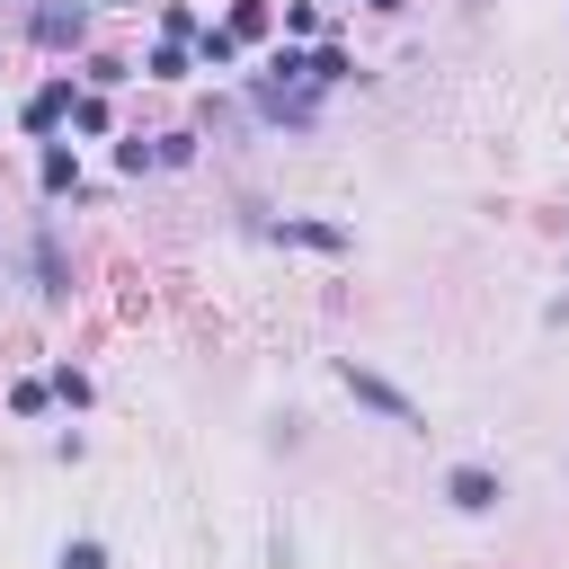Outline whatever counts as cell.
Segmentation results:
<instances>
[{"instance_id": "6da1fadb", "label": "cell", "mask_w": 569, "mask_h": 569, "mask_svg": "<svg viewBox=\"0 0 569 569\" xmlns=\"http://www.w3.org/2000/svg\"><path fill=\"white\" fill-rule=\"evenodd\" d=\"M338 382H347V391H356V400H365L373 418H391V427H409V436H427V409H418V400H409V391H400L391 373H373V365H356V356H338Z\"/></svg>"}, {"instance_id": "7a4b0ae2", "label": "cell", "mask_w": 569, "mask_h": 569, "mask_svg": "<svg viewBox=\"0 0 569 569\" xmlns=\"http://www.w3.org/2000/svg\"><path fill=\"white\" fill-rule=\"evenodd\" d=\"M445 498H453L462 516H489V507L507 498V480H498L489 462H453V471H445Z\"/></svg>"}, {"instance_id": "3957f363", "label": "cell", "mask_w": 569, "mask_h": 569, "mask_svg": "<svg viewBox=\"0 0 569 569\" xmlns=\"http://www.w3.org/2000/svg\"><path fill=\"white\" fill-rule=\"evenodd\" d=\"M80 36H89V9H80V0H44V9H36V44H53V53H71Z\"/></svg>"}, {"instance_id": "277c9868", "label": "cell", "mask_w": 569, "mask_h": 569, "mask_svg": "<svg viewBox=\"0 0 569 569\" xmlns=\"http://www.w3.org/2000/svg\"><path fill=\"white\" fill-rule=\"evenodd\" d=\"M71 98H80V89H71V71H53V80H44V89H36V98H27V116H18V124H27V133H44V142H53V124H62V116H71Z\"/></svg>"}, {"instance_id": "5b68a950", "label": "cell", "mask_w": 569, "mask_h": 569, "mask_svg": "<svg viewBox=\"0 0 569 569\" xmlns=\"http://www.w3.org/2000/svg\"><path fill=\"white\" fill-rule=\"evenodd\" d=\"M36 293H44V302H62V293H71V267H62V240H53V222L36 231Z\"/></svg>"}, {"instance_id": "8992f818", "label": "cell", "mask_w": 569, "mask_h": 569, "mask_svg": "<svg viewBox=\"0 0 569 569\" xmlns=\"http://www.w3.org/2000/svg\"><path fill=\"white\" fill-rule=\"evenodd\" d=\"M36 178H44V196H71V187H80V151H62V142H44V160H36Z\"/></svg>"}, {"instance_id": "52a82bcc", "label": "cell", "mask_w": 569, "mask_h": 569, "mask_svg": "<svg viewBox=\"0 0 569 569\" xmlns=\"http://www.w3.org/2000/svg\"><path fill=\"white\" fill-rule=\"evenodd\" d=\"M196 62H204V71H231V62H240V36H231V27H196Z\"/></svg>"}, {"instance_id": "ba28073f", "label": "cell", "mask_w": 569, "mask_h": 569, "mask_svg": "<svg viewBox=\"0 0 569 569\" xmlns=\"http://www.w3.org/2000/svg\"><path fill=\"white\" fill-rule=\"evenodd\" d=\"M44 391H53L62 409H89V373H80V365H53V373H44Z\"/></svg>"}, {"instance_id": "9c48e42d", "label": "cell", "mask_w": 569, "mask_h": 569, "mask_svg": "<svg viewBox=\"0 0 569 569\" xmlns=\"http://www.w3.org/2000/svg\"><path fill=\"white\" fill-rule=\"evenodd\" d=\"M222 27L249 44V36H267V27H276V9H267V0H231V18H222Z\"/></svg>"}, {"instance_id": "30bf717a", "label": "cell", "mask_w": 569, "mask_h": 569, "mask_svg": "<svg viewBox=\"0 0 569 569\" xmlns=\"http://www.w3.org/2000/svg\"><path fill=\"white\" fill-rule=\"evenodd\" d=\"M284 240H302V249H347V231L338 222H276Z\"/></svg>"}, {"instance_id": "8fae6325", "label": "cell", "mask_w": 569, "mask_h": 569, "mask_svg": "<svg viewBox=\"0 0 569 569\" xmlns=\"http://www.w3.org/2000/svg\"><path fill=\"white\" fill-rule=\"evenodd\" d=\"M53 569H107V542H98V533H71V542H62V560H53Z\"/></svg>"}, {"instance_id": "7c38bea8", "label": "cell", "mask_w": 569, "mask_h": 569, "mask_svg": "<svg viewBox=\"0 0 569 569\" xmlns=\"http://www.w3.org/2000/svg\"><path fill=\"white\" fill-rule=\"evenodd\" d=\"M196 27H204V18H196L187 0H169V9H160V36H169V44H196Z\"/></svg>"}, {"instance_id": "4fadbf2b", "label": "cell", "mask_w": 569, "mask_h": 569, "mask_svg": "<svg viewBox=\"0 0 569 569\" xmlns=\"http://www.w3.org/2000/svg\"><path fill=\"white\" fill-rule=\"evenodd\" d=\"M71 124H80V133H107V124H116V107L89 89V98H71Z\"/></svg>"}, {"instance_id": "5bb4252c", "label": "cell", "mask_w": 569, "mask_h": 569, "mask_svg": "<svg viewBox=\"0 0 569 569\" xmlns=\"http://www.w3.org/2000/svg\"><path fill=\"white\" fill-rule=\"evenodd\" d=\"M116 169H133V178H142V169H160V142H151V133H124V151H116Z\"/></svg>"}, {"instance_id": "9a60e30c", "label": "cell", "mask_w": 569, "mask_h": 569, "mask_svg": "<svg viewBox=\"0 0 569 569\" xmlns=\"http://www.w3.org/2000/svg\"><path fill=\"white\" fill-rule=\"evenodd\" d=\"M151 80H187V44L160 36V44H151Z\"/></svg>"}, {"instance_id": "2e32d148", "label": "cell", "mask_w": 569, "mask_h": 569, "mask_svg": "<svg viewBox=\"0 0 569 569\" xmlns=\"http://www.w3.org/2000/svg\"><path fill=\"white\" fill-rule=\"evenodd\" d=\"M311 80H320V89H329V80H356V62H347L338 44H320V53H311Z\"/></svg>"}, {"instance_id": "e0dca14e", "label": "cell", "mask_w": 569, "mask_h": 569, "mask_svg": "<svg viewBox=\"0 0 569 569\" xmlns=\"http://www.w3.org/2000/svg\"><path fill=\"white\" fill-rule=\"evenodd\" d=\"M44 400H53V391H44V382H36V373H27V382H9V409H18V418H36V409H44Z\"/></svg>"}]
</instances>
